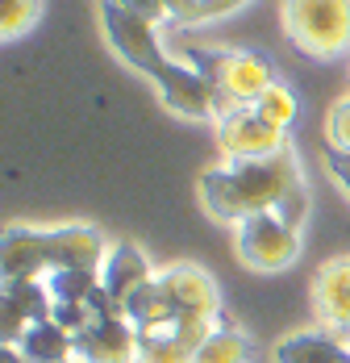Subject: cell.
<instances>
[{
    "mask_svg": "<svg viewBox=\"0 0 350 363\" xmlns=\"http://www.w3.org/2000/svg\"><path fill=\"white\" fill-rule=\"evenodd\" d=\"M230 167H234L238 192H242L250 213H271L296 184H305L300 159L292 146H283L276 155H263V159H230Z\"/></svg>",
    "mask_w": 350,
    "mask_h": 363,
    "instance_id": "cell-5",
    "label": "cell"
},
{
    "mask_svg": "<svg viewBox=\"0 0 350 363\" xmlns=\"http://www.w3.org/2000/svg\"><path fill=\"white\" fill-rule=\"evenodd\" d=\"M325 138H329L334 150H346L350 155V96H342L329 109V117H325Z\"/></svg>",
    "mask_w": 350,
    "mask_h": 363,
    "instance_id": "cell-24",
    "label": "cell"
},
{
    "mask_svg": "<svg viewBox=\"0 0 350 363\" xmlns=\"http://www.w3.org/2000/svg\"><path fill=\"white\" fill-rule=\"evenodd\" d=\"M217 138H221V150L230 159H263V155H276L288 146V130L263 121L254 113V105H246V109L217 121Z\"/></svg>",
    "mask_w": 350,
    "mask_h": 363,
    "instance_id": "cell-9",
    "label": "cell"
},
{
    "mask_svg": "<svg viewBox=\"0 0 350 363\" xmlns=\"http://www.w3.org/2000/svg\"><path fill=\"white\" fill-rule=\"evenodd\" d=\"M121 313L138 326V334H150V330H171L175 322L184 318L159 280H146V284H142V289L125 301V309H121Z\"/></svg>",
    "mask_w": 350,
    "mask_h": 363,
    "instance_id": "cell-17",
    "label": "cell"
},
{
    "mask_svg": "<svg viewBox=\"0 0 350 363\" xmlns=\"http://www.w3.org/2000/svg\"><path fill=\"white\" fill-rule=\"evenodd\" d=\"M238 230V259L250 272H283L300 259V230L283 225L276 213H250Z\"/></svg>",
    "mask_w": 350,
    "mask_h": 363,
    "instance_id": "cell-6",
    "label": "cell"
},
{
    "mask_svg": "<svg viewBox=\"0 0 350 363\" xmlns=\"http://www.w3.org/2000/svg\"><path fill=\"white\" fill-rule=\"evenodd\" d=\"M325 163H329V172H334V180H338V184H342V188L350 192V155H346V150H334V146H329V155H325Z\"/></svg>",
    "mask_w": 350,
    "mask_h": 363,
    "instance_id": "cell-27",
    "label": "cell"
},
{
    "mask_svg": "<svg viewBox=\"0 0 350 363\" xmlns=\"http://www.w3.org/2000/svg\"><path fill=\"white\" fill-rule=\"evenodd\" d=\"M55 318V296L42 280H21V284H4V301H0V338L17 342L34 322Z\"/></svg>",
    "mask_w": 350,
    "mask_h": 363,
    "instance_id": "cell-11",
    "label": "cell"
},
{
    "mask_svg": "<svg viewBox=\"0 0 350 363\" xmlns=\"http://www.w3.org/2000/svg\"><path fill=\"white\" fill-rule=\"evenodd\" d=\"M246 0H201V9L192 13V21L188 26H209V21H221V17H230V13H238Z\"/></svg>",
    "mask_w": 350,
    "mask_h": 363,
    "instance_id": "cell-25",
    "label": "cell"
},
{
    "mask_svg": "<svg viewBox=\"0 0 350 363\" xmlns=\"http://www.w3.org/2000/svg\"><path fill=\"white\" fill-rule=\"evenodd\" d=\"M201 205H205V213L213 221H221V225H238V221L250 218V209H246L242 192H238V180H234V167L225 163V167H209L205 176H201Z\"/></svg>",
    "mask_w": 350,
    "mask_h": 363,
    "instance_id": "cell-15",
    "label": "cell"
},
{
    "mask_svg": "<svg viewBox=\"0 0 350 363\" xmlns=\"http://www.w3.org/2000/svg\"><path fill=\"white\" fill-rule=\"evenodd\" d=\"M117 4H125V9H134V13H142V17H150L154 26H159V21H171L163 0H117Z\"/></svg>",
    "mask_w": 350,
    "mask_h": 363,
    "instance_id": "cell-26",
    "label": "cell"
},
{
    "mask_svg": "<svg viewBox=\"0 0 350 363\" xmlns=\"http://www.w3.org/2000/svg\"><path fill=\"white\" fill-rule=\"evenodd\" d=\"M271 213H276V218H280L283 225L300 230V225H305V218H309V188H305V184H296V188H292V192L283 196L280 205L271 209Z\"/></svg>",
    "mask_w": 350,
    "mask_h": 363,
    "instance_id": "cell-23",
    "label": "cell"
},
{
    "mask_svg": "<svg viewBox=\"0 0 350 363\" xmlns=\"http://www.w3.org/2000/svg\"><path fill=\"white\" fill-rule=\"evenodd\" d=\"M280 17L288 38L313 59H338L350 50V0H283Z\"/></svg>",
    "mask_w": 350,
    "mask_h": 363,
    "instance_id": "cell-3",
    "label": "cell"
},
{
    "mask_svg": "<svg viewBox=\"0 0 350 363\" xmlns=\"http://www.w3.org/2000/svg\"><path fill=\"white\" fill-rule=\"evenodd\" d=\"M146 280H154V272H150V263H146V255H142L138 242H117V247H108V259L101 263V289L108 292V301H113L117 309H125V301H130Z\"/></svg>",
    "mask_w": 350,
    "mask_h": 363,
    "instance_id": "cell-13",
    "label": "cell"
},
{
    "mask_svg": "<svg viewBox=\"0 0 350 363\" xmlns=\"http://www.w3.org/2000/svg\"><path fill=\"white\" fill-rule=\"evenodd\" d=\"M0 363H26V355H21L17 347H9V342H4V351H0Z\"/></svg>",
    "mask_w": 350,
    "mask_h": 363,
    "instance_id": "cell-29",
    "label": "cell"
},
{
    "mask_svg": "<svg viewBox=\"0 0 350 363\" xmlns=\"http://www.w3.org/2000/svg\"><path fill=\"white\" fill-rule=\"evenodd\" d=\"M108 259V242L92 225H59V230H30V225H9L0 242V272L4 284L21 280H46L55 272H101Z\"/></svg>",
    "mask_w": 350,
    "mask_h": 363,
    "instance_id": "cell-1",
    "label": "cell"
},
{
    "mask_svg": "<svg viewBox=\"0 0 350 363\" xmlns=\"http://www.w3.org/2000/svg\"><path fill=\"white\" fill-rule=\"evenodd\" d=\"M276 363H350V338L342 330H296L276 342Z\"/></svg>",
    "mask_w": 350,
    "mask_h": 363,
    "instance_id": "cell-14",
    "label": "cell"
},
{
    "mask_svg": "<svg viewBox=\"0 0 350 363\" xmlns=\"http://www.w3.org/2000/svg\"><path fill=\"white\" fill-rule=\"evenodd\" d=\"M250 359H254V347L230 318H217V330L192 355V363H250Z\"/></svg>",
    "mask_w": 350,
    "mask_h": 363,
    "instance_id": "cell-18",
    "label": "cell"
},
{
    "mask_svg": "<svg viewBox=\"0 0 350 363\" xmlns=\"http://www.w3.org/2000/svg\"><path fill=\"white\" fill-rule=\"evenodd\" d=\"M154 280L167 289L179 313H196V318H209V322L221 318V292H217L213 276L201 263H171V267L154 272Z\"/></svg>",
    "mask_w": 350,
    "mask_h": 363,
    "instance_id": "cell-10",
    "label": "cell"
},
{
    "mask_svg": "<svg viewBox=\"0 0 350 363\" xmlns=\"http://www.w3.org/2000/svg\"><path fill=\"white\" fill-rule=\"evenodd\" d=\"M254 113L263 117V121H271V125H280V130H288L292 121H296V113H300V101H296V92L288 88V84H271L259 101H254Z\"/></svg>",
    "mask_w": 350,
    "mask_h": 363,
    "instance_id": "cell-21",
    "label": "cell"
},
{
    "mask_svg": "<svg viewBox=\"0 0 350 363\" xmlns=\"http://www.w3.org/2000/svg\"><path fill=\"white\" fill-rule=\"evenodd\" d=\"M313 309L325 330H350V255L325 259L313 276Z\"/></svg>",
    "mask_w": 350,
    "mask_h": 363,
    "instance_id": "cell-12",
    "label": "cell"
},
{
    "mask_svg": "<svg viewBox=\"0 0 350 363\" xmlns=\"http://www.w3.org/2000/svg\"><path fill=\"white\" fill-rule=\"evenodd\" d=\"M346 338H350V330H346Z\"/></svg>",
    "mask_w": 350,
    "mask_h": 363,
    "instance_id": "cell-30",
    "label": "cell"
},
{
    "mask_svg": "<svg viewBox=\"0 0 350 363\" xmlns=\"http://www.w3.org/2000/svg\"><path fill=\"white\" fill-rule=\"evenodd\" d=\"M101 34L105 42L130 63V67H138L146 72L150 79L167 67V42L159 38V26L150 21V17H142L134 9H125V4H117V0H101Z\"/></svg>",
    "mask_w": 350,
    "mask_h": 363,
    "instance_id": "cell-4",
    "label": "cell"
},
{
    "mask_svg": "<svg viewBox=\"0 0 350 363\" xmlns=\"http://www.w3.org/2000/svg\"><path fill=\"white\" fill-rule=\"evenodd\" d=\"M42 17V0H0V34L4 42L30 34Z\"/></svg>",
    "mask_w": 350,
    "mask_h": 363,
    "instance_id": "cell-22",
    "label": "cell"
},
{
    "mask_svg": "<svg viewBox=\"0 0 350 363\" xmlns=\"http://www.w3.org/2000/svg\"><path fill=\"white\" fill-rule=\"evenodd\" d=\"M134 363H192V351L171 330H150V334H138V359Z\"/></svg>",
    "mask_w": 350,
    "mask_h": 363,
    "instance_id": "cell-20",
    "label": "cell"
},
{
    "mask_svg": "<svg viewBox=\"0 0 350 363\" xmlns=\"http://www.w3.org/2000/svg\"><path fill=\"white\" fill-rule=\"evenodd\" d=\"M138 326L125 313H101L75 334V363H134Z\"/></svg>",
    "mask_w": 350,
    "mask_h": 363,
    "instance_id": "cell-7",
    "label": "cell"
},
{
    "mask_svg": "<svg viewBox=\"0 0 350 363\" xmlns=\"http://www.w3.org/2000/svg\"><path fill=\"white\" fill-rule=\"evenodd\" d=\"M154 88L163 96V105L179 117H192V121H205V117H217L213 101H217V88H213L205 75L196 72L188 59L171 55L167 67L154 75Z\"/></svg>",
    "mask_w": 350,
    "mask_h": 363,
    "instance_id": "cell-8",
    "label": "cell"
},
{
    "mask_svg": "<svg viewBox=\"0 0 350 363\" xmlns=\"http://www.w3.org/2000/svg\"><path fill=\"white\" fill-rule=\"evenodd\" d=\"M179 59H188V63L205 75L221 96H230L234 105H254V101L276 84V67H271V59L259 55V50H242V46H230V50L188 46Z\"/></svg>",
    "mask_w": 350,
    "mask_h": 363,
    "instance_id": "cell-2",
    "label": "cell"
},
{
    "mask_svg": "<svg viewBox=\"0 0 350 363\" xmlns=\"http://www.w3.org/2000/svg\"><path fill=\"white\" fill-rule=\"evenodd\" d=\"M67 363H75V359H67Z\"/></svg>",
    "mask_w": 350,
    "mask_h": 363,
    "instance_id": "cell-31",
    "label": "cell"
},
{
    "mask_svg": "<svg viewBox=\"0 0 350 363\" xmlns=\"http://www.w3.org/2000/svg\"><path fill=\"white\" fill-rule=\"evenodd\" d=\"M163 4H167V17L179 21V26H188V21H192V13L201 9V0H163Z\"/></svg>",
    "mask_w": 350,
    "mask_h": 363,
    "instance_id": "cell-28",
    "label": "cell"
},
{
    "mask_svg": "<svg viewBox=\"0 0 350 363\" xmlns=\"http://www.w3.org/2000/svg\"><path fill=\"white\" fill-rule=\"evenodd\" d=\"M9 347H17L26 363H67L75 359V334L67 326H59L55 318H46V322H34V326L26 330L17 342H9Z\"/></svg>",
    "mask_w": 350,
    "mask_h": 363,
    "instance_id": "cell-16",
    "label": "cell"
},
{
    "mask_svg": "<svg viewBox=\"0 0 350 363\" xmlns=\"http://www.w3.org/2000/svg\"><path fill=\"white\" fill-rule=\"evenodd\" d=\"M42 284L50 289L55 305H84V301H92L96 289H101V272L71 267V272H55V276H46Z\"/></svg>",
    "mask_w": 350,
    "mask_h": 363,
    "instance_id": "cell-19",
    "label": "cell"
}]
</instances>
